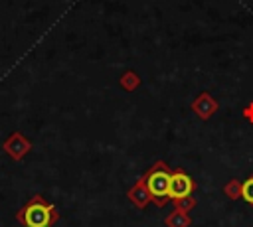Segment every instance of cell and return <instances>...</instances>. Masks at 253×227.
Here are the masks:
<instances>
[{"label":"cell","mask_w":253,"mask_h":227,"mask_svg":"<svg viewBox=\"0 0 253 227\" xmlns=\"http://www.w3.org/2000/svg\"><path fill=\"white\" fill-rule=\"evenodd\" d=\"M16 219L24 227H51L59 219V213L51 203H47L40 193H36L16 213Z\"/></svg>","instance_id":"6da1fadb"},{"label":"cell","mask_w":253,"mask_h":227,"mask_svg":"<svg viewBox=\"0 0 253 227\" xmlns=\"http://www.w3.org/2000/svg\"><path fill=\"white\" fill-rule=\"evenodd\" d=\"M170 176H172V170L166 166L164 160H156L144 174H142V180L146 184V189H148V195H150V201L158 207H164L168 201H170Z\"/></svg>","instance_id":"7a4b0ae2"},{"label":"cell","mask_w":253,"mask_h":227,"mask_svg":"<svg viewBox=\"0 0 253 227\" xmlns=\"http://www.w3.org/2000/svg\"><path fill=\"white\" fill-rule=\"evenodd\" d=\"M196 189V182L190 174H186L184 170H174L172 176H170V199H180V197H186V195H192Z\"/></svg>","instance_id":"3957f363"},{"label":"cell","mask_w":253,"mask_h":227,"mask_svg":"<svg viewBox=\"0 0 253 227\" xmlns=\"http://www.w3.org/2000/svg\"><path fill=\"white\" fill-rule=\"evenodd\" d=\"M4 150H6V154H10L14 160H22V158L32 150V142H30L22 132H12V134L4 140Z\"/></svg>","instance_id":"277c9868"},{"label":"cell","mask_w":253,"mask_h":227,"mask_svg":"<svg viewBox=\"0 0 253 227\" xmlns=\"http://www.w3.org/2000/svg\"><path fill=\"white\" fill-rule=\"evenodd\" d=\"M192 111L200 116V118H210L215 111H217V101L210 95V93H200L196 97V101L192 103Z\"/></svg>","instance_id":"5b68a950"},{"label":"cell","mask_w":253,"mask_h":227,"mask_svg":"<svg viewBox=\"0 0 253 227\" xmlns=\"http://www.w3.org/2000/svg\"><path fill=\"white\" fill-rule=\"evenodd\" d=\"M126 195H128V199H130L138 209H144V207L148 205L150 195H148V189H146V184H144L142 176H140V178L136 180V184L126 191Z\"/></svg>","instance_id":"8992f818"},{"label":"cell","mask_w":253,"mask_h":227,"mask_svg":"<svg viewBox=\"0 0 253 227\" xmlns=\"http://www.w3.org/2000/svg\"><path fill=\"white\" fill-rule=\"evenodd\" d=\"M164 223H166V227H190L192 225V219H190V215L186 211L174 209L172 213L166 215Z\"/></svg>","instance_id":"52a82bcc"},{"label":"cell","mask_w":253,"mask_h":227,"mask_svg":"<svg viewBox=\"0 0 253 227\" xmlns=\"http://www.w3.org/2000/svg\"><path fill=\"white\" fill-rule=\"evenodd\" d=\"M138 85H140V79H138V75H136L134 71H126V73L121 77V87L126 89V91H134Z\"/></svg>","instance_id":"ba28073f"},{"label":"cell","mask_w":253,"mask_h":227,"mask_svg":"<svg viewBox=\"0 0 253 227\" xmlns=\"http://www.w3.org/2000/svg\"><path fill=\"white\" fill-rule=\"evenodd\" d=\"M223 191L227 193L229 199H237V197H241V184L233 178V180H229V182L223 186Z\"/></svg>","instance_id":"9c48e42d"},{"label":"cell","mask_w":253,"mask_h":227,"mask_svg":"<svg viewBox=\"0 0 253 227\" xmlns=\"http://www.w3.org/2000/svg\"><path fill=\"white\" fill-rule=\"evenodd\" d=\"M241 197L253 205V176H249L243 184H241Z\"/></svg>","instance_id":"30bf717a"},{"label":"cell","mask_w":253,"mask_h":227,"mask_svg":"<svg viewBox=\"0 0 253 227\" xmlns=\"http://www.w3.org/2000/svg\"><path fill=\"white\" fill-rule=\"evenodd\" d=\"M196 207V199L192 197V195H186V197H180V199H176V209H180V211H190V209H194Z\"/></svg>","instance_id":"8fae6325"},{"label":"cell","mask_w":253,"mask_h":227,"mask_svg":"<svg viewBox=\"0 0 253 227\" xmlns=\"http://www.w3.org/2000/svg\"><path fill=\"white\" fill-rule=\"evenodd\" d=\"M243 116H245L249 122H253V103H249V105L243 109Z\"/></svg>","instance_id":"7c38bea8"}]
</instances>
